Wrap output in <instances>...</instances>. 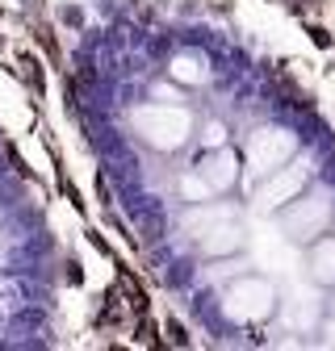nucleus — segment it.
<instances>
[{
	"label": "nucleus",
	"mask_w": 335,
	"mask_h": 351,
	"mask_svg": "<svg viewBox=\"0 0 335 351\" xmlns=\"http://www.w3.org/2000/svg\"><path fill=\"white\" fill-rule=\"evenodd\" d=\"M117 289H122V297H126V305H130V310L143 318L147 310H151V301H147V293H143V285L126 272V268H117Z\"/></svg>",
	"instance_id": "1"
},
{
	"label": "nucleus",
	"mask_w": 335,
	"mask_h": 351,
	"mask_svg": "<svg viewBox=\"0 0 335 351\" xmlns=\"http://www.w3.org/2000/svg\"><path fill=\"white\" fill-rule=\"evenodd\" d=\"M168 339H172V347H189V335L181 322H168Z\"/></svg>",
	"instance_id": "2"
},
{
	"label": "nucleus",
	"mask_w": 335,
	"mask_h": 351,
	"mask_svg": "<svg viewBox=\"0 0 335 351\" xmlns=\"http://www.w3.org/2000/svg\"><path fill=\"white\" fill-rule=\"evenodd\" d=\"M310 38H314V47H323V51L331 47V34H327L323 25H310Z\"/></svg>",
	"instance_id": "3"
}]
</instances>
